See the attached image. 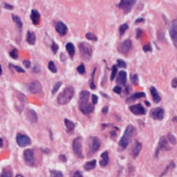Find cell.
<instances>
[{
	"instance_id": "1",
	"label": "cell",
	"mask_w": 177,
	"mask_h": 177,
	"mask_svg": "<svg viewBox=\"0 0 177 177\" xmlns=\"http://www.w3.org/2000/svg\"><path fill=\"white\" fill-rule=\"evenodd\" d=\"M135 133H136V128L134 127L133 125H128L124 132V135L122 136V138L120 139V141H119V146H120L121 149H125V148L127 147L131 139L133 138Z\"/></svg>"
},
{
	"instance_id": "2",
	"label": "cell",
	"mask_w": 177,
	"mask_h": 177,
	"mask_svg": "<svg viewBox=\"0 0 177 177\" xmlns=\"http://www.w3.org/2000/svg\"><path fill=\"white\" fill-rule=\"evenodd\" d=\"M73 96H74V88L72 86H67L58 95L57 102H58L59 105H65L73 99Z\"/></svg>"
},
{
	"instance_id": "3",
	"label": "cell",
	"mask_w": 177,
	"mask_h": 177,
	"mask_svg": "<svg viewBox=\"0 0 177 177\" xmlns=\"http://www.w3.org/2000/svg\"><path fill=\"white\" fill-rule=\"evenodd\" d=\"M79 49L81 56L83 57L85 60H88L92 55V48L90 45H88L87 42H80L79 44Z\"/></svg>"
},
{
	"instance_id": "4",
	"label": "cell",
	"mask_w": 177,
	"mask_h": 177,
	"mask_svg": "<svg viewBox=\"0 0 177 177\" xmlns=\"http://www.w3.org/2000/svg\"><path fill=\"white\" fill-rule=\"evenodd\" d=\"M73 150L78 158H83V155H82V139L80 137L76 138L73 141Z\"/></svg>"
},
{
	"instance_id": "5",
	"label": "cell",
	"mask_w": 177,
	"mask_h": 177,
	"mask_svg": "<svg viewBox=\"0 0 177 177\" xmlns=\"http://www.w3.org/2000/svg\"><path fill=\"white\" fill-rule=\"evenodd\" d=\"M169 32H170V36H171V38H172L174 46L177 48V19L174 20V21L170 24Z\"/></svg>"
},
{
	"instance_id": "6",
	"label": "cell",
	"mask_w": 177,
	"mask_h": 177,
	"mask_svg": "<svg viewBox=\"0 0 177 177\" xmlns=\"http://www.w3.org/2000/svg\"><path fill=\"white\" fill-rule=\"evenodd\" d=\"M16 140H17L18 145L21 147L28 146V145H30V143H31V140H30L29 137L26 136V135H23V134H18Z\"/></svg>"
},
{
	"instance_id": "7",
	"label": "cell",
	"mask_w": 177,
	"mask_h": 177,
	"mask_svg": "<svg viewBox=\"0 0 177 177\" xmlns=\"http://www.w3.org/2000/svg\"><path fill=\"white\" fill-rule=\"evenodd\" d=\"M131 49H132V41L131 39H127L123 42H121L119 45V52H120L122 55L127 56L128 53H130Z\"/></svg>"
},
{
	"instance_id": "8",
	"label": "cell",
	"mask_w": 177,
	"mask_h": 177,
	"mask_svg": "<svg viewBox=\"0 0 177 177\" xmlns=\"http://www.w3.org/2000/svg\"><path fill=\"white\" fill-rule=\"evenodd\" d=\"M24 159L28 166H34V152L32 149H26L24 151Z\"/></svg>"
},
{
	"instance_id": "9",
	"label": "cell",
	"mask_w": 177,
	"mask_h": 177,
	"mask_svg": "<svg viewBox=\"0 0 177 177\" xmlns=\"http://www.w3.org/2000/svg\"><path fill=\"white\" fill-rule=\"evenodd\" d=\"M159 150H170V147H169V145H168V140L166 137H162V138L159 139V146L156 148V152H155L156 156L159 155Z\"/></svg>"
},
{
	"instance_id": "10",
	"label": "cell",
	"mask_w": 177,
	"mask_h": 177,
	"mask_svg": "<svg viewBox=\"0 0 177 177\" xmlns=\"http://www.w3.org/2000/svg\"><path fill=\"white\" fill-rule=\"evenodd\" d=\"M135 0H122L120 1V3L118 4V6L121 8V10H124V13L127 14L131 10V8L134 4H135Z\"/></svg>"
},
{
	"instance_id": "11",
	"label": "cell",
	"mask_w": 177,
	"mask_h": 177,
	"mask_svg": "<svg viewBox=\"0 0 177 177\" xmlns=\"http://www.w3.org/2000/svg\"><path fill=\"white\" fill-rule=\"evenodd\" d=\"M150 115L153 119H156V120H162L165 116V112L164 109L162 108H155L153 110H151Z\"/></svg>"
},
{
	"instance_id": "12",
	"label": "cell",
	"mask_w": 177,
	"mask_h": 177,
	"mask_svg": "<svg viewBox=\"0 0 177 177\" xmlns=\"http://www.w3.org/2000/svg\"><path fill=\"white\" fill-rule=\"evenodd\" d=\"M28 90L31 93H39L42 91V85L38 81H32L28 84Z\"/></svg>"
},
{
	"instance_id": "13",
	"label": "cell",
	"mask_w": 177,
	"mask_h": 177,
	"mask_svg": "<svg viewBox=\"0 0 177 177\" xmlns=\"http://www.w3.org/2000/svg\"><path fill=\"white\" fill-rule=\"evenodd\" d=\"M130 111L132 113L136 114V115H144V114H146V110H145V108H143V106L141 104L131 106Z\"/></svg>"
},
{
	"instance_id": "14",
	"label": "cell",
	"mask_w": 177,
	"mask_h": 177,
	"mask_svg": "<svg viewBox=\"0 0 177 177\" xmlns=\"http://www.w3.org/2000/svg\"><path fill=\"white\" fill-rule=\"evenodd\" d=\"M90 141H91V153H94L101 147V142H99V139L98 137H91Z\"/></svg>"
},
{
	"instance_id": "15",
	"label": "cell",
	"mask_w": 177,
	"mask_h": 177,
	"mask_svg": "<svg viewBox=\"0 0 177 177\" xmlns=\"http://www.w3.org/2000/svg\"><path fill=\"white\" fill-rule=\"evenodd\" d=\"M89 96H90V93L88 92L86 90H83L81 93H80V106H84V105H87L88 104V99H89Z\"/></svg>"
},
{
	"instance_id": "16",
	"label": "cell",
	"mask_w": 177,
	"mask_h": 177,
	"mask_svg": "<svg viewBox=\"0 0 177 177\" xmlns=\"http://www.w3.org/2000/svg\"><path fill=\"white\" fill-rule=\"evenodd\" d=\"M55 28H56L57 32L60 34V35H64V34H66L67 28H66V25H65L64 23L57 22L56 24H55Z\"/></svg>"
},
{
	"instance_id": "17",
	"label": "cell",
	"mask_w": 177,
	"mask_h": 177,
	"mask_svg": "<svg viewBox=\"0 0 177 177\" xmlns=\"http://www.w3.org/2000/svg\"><path fill=\"white\" fill-rule=\"evenodd\" d=\"M31 21L34 25H38L39 21H41V15L36 10H32L31 11Z\"/></svg>"
},
{
	"instance_id": "18",
	"label": "cell",
	"mask_w": 177,
	"mask_h": 177,
	"mask_svg": "<svg viewBox=\"0 0 177 177\" xmlns=\"http://www.w3.org/2000/svg\"><path fill=\"white\" fill-rule=\"evenodd\" d=\"M116 82L118 83L119 85H124L127 84V73L125 72H120L117 76V79H116Z\"/></svg>"
},
{
	"instance_id": "19",
	"label": "cell",
	"mask_w": 177,
	"mask_h": 177,
	"mask_svg": "<svg viewBox=\"0 0 177 177\" xmlns=\"http://www.w3.org/2000/svg\"><path fill=\"white\" fill-rule=\"evenodd\" d=\"M142 149V144L140 143L139 141H136L135 142V145L133 147V150H132V155H133V158H137L139 155L140 151Z\"/></svg>"
},
{
	"instance_id": "20",
	"label": "cell",
	"mask_w": 177,
	"mask_h": 177,
	"mask_svg": "<svg viewBox=\"0 0 177 177\" xmlns=\"http://www.w3.org/2000/svg\"><path fill=\"white\" fill-rule=\"evenodd\" d=\"M101 158L102 159L99 161V165H101L102 167H106L108 165V162H109V153H108V151H104V152L102 153Z\"/></svg>"
},
{
	"instance_id": "21",
	"label": "cell",
	"mask_w": 177,
	"mask_h": 177,
	"mask_svg": "<svg viewBox=\"0 0 177 177\" xmlns=\"http://www.w3.org/2000/svg\"><path fill=\"white\" fill-rule=\"evenodd\" d=\"M80 111L83 114H90L93 111V106L91 104H87L84 106H80Z\"/></svg>"
},
{
	"instance_id": "22",
	"label": "cell",
	"mask_w": 177,
	"mask_h": 177,
	"mask_svg": "<svg viewBox=\"0 0 177 177\" xmlns=\"http://www.w3.org/2000/svg\"><path fill=\"white\" fill-rule=\"evenodd\" d=\"M140 98H145V93L144 92H136V93H134L133 95L128 96L127 99V103L134 102V101H136V99H138Z\"/></svg>"
},
{
	"instance_id": "23",
	"label": "cell",
	"mask_w": 177,
	"mask_h": 177,
	"mask_svg": "<svg viewBox=\"0 0 177 177\" xmlns=\"http://www.w3.org/2000/svg\"><path fill=\"white\" fill-rule=\"evenodd\" d=\"M27 118L29 119L31 122H36V121H38V115H36V113L31 109L27 110Z\"/></svg>"
},
{
	"instance_id": "24",
	"label": "cell",
	"mask_w": 177,
	"mask_h": 177,
	"mask_svg": "<svg viewBox=\"0 0 177 177\" xmlns=\"http://www.w3.org/2000/svg\"><path fill=\"white\" fill-rule=\"evenodd\" d=\"M150 93H151V95H152L153 102L155 103L161 102V96H159V94L158 93V90H156L155 87H150Z\"/></svg>"
},
{
	"instance_id": "25",
	"label": "cell",
	"mask_w": 177,
	"mask_h": 177,
	"mask_svg": "<svg viewBox=\"0 0 177 177\" xmlns=\"http://www.w3.org/2000/svg\"><path fill=\"white\" fill-rule=\"evenodd\" d=\"M35 34H34L33 32H31V31H28L27 32V42H28V44H30V45H34L35 44Z\"/></svg>"
},
{
	"instance_id": "26",
	"label": "cell",
	"mask_w": 177,
	"mask_h": 177,
	"mask_svg": "<svg viewBox=\"0 0 177 177\" xmlns=\"http://www.w3.org/2000/svg\"><path fill=\"white\" fill-rule=\"evenodd\" d=\"M95 166H96V161H95V159H92V161H90V162H88V163L85 164L84 169L86 171H90V170L94 169Z\"/></svg>"
},
{
	"instance_id": "27",
	"label": "cell",
	"mask_w": 177,
	"mask_h": 177,
	"mask_svg": "<svg viewBox=\"0 0 177 177\" xmlns=\"http://www.w3.org/2000/svg\"><path fill=\"white\" fill-rule=\"evenodd\" d=\"M65 48H66V51L67 53L70 54V56L74 57V55H75V47H74V45L68 42V44H66V46H65Z\"/></svg>"
},
{
	"instance_id": "28",
	"label": "cell",
	"mask_w": 177,
	"mask_h": 177,
	"mask_svg": "<svg viewBox=\"0 0 177 177\" xmlns=\"http://www.w3.org/2000/svg\"><path fill=\"white\" fill-rule=\"evenodd\" d=\"M0 177H13V171H11L10 168H4L2 170V173Z\"/></svg>"
},
{
	"instance_id": "29",
	"label": "cell",
	"mask_w": 177,
	"mask_h": 177,
	"mask_svg": "<svg viewBox=\"0 0 177 177\" xmlns=\"http://www.w3.org/2000/svg\"><path fill=\"white\" fill-rule=\"evenodd\" d=\"M64 123H65V127H66L68 132H72L74 128H75V123L70 120H68V119H64Z\"/></svg>"
},
{
	"instance_id": "30",
	"label": "cell",
	"mask_w": 177,
	"mask_h": 177,
	"mask_svg": "<svg viewBox=\"0 0 177 177\" xmlns=\"http://www.w3.org/2000/svg\"><path fill=\"white\" fill-rule=\"evenodd\" d=\"M51 177H63V174L60 171H57V170H51Z\"/></svg>"
},
{
	"instance_id": "31",
	"label": "cell",
	"mask_w": 177,
	"mask_h": 177,
	"mask_svg": "<svg viewBox=\"0 0 177 177\" xmlns=\"http://www.w3.org/2000/svg\"><path fill=\"white\" fill-rule=\"evenodd\" d=\"M117 67H118V65H113L112 66V74H111V77H110L111 81H113V80L115 79L116 74H117Z\"/></svg>"
},
{
	"instance_id": "32",
	"label": "cell",
	"mask_w": 177,
	"mask_h": 177,
	"mask_svg": "<svg viewBox=\"0 0 177 177\" xmlns=\"http://www.w3.org/2000/svg\"><path fill=\"white\" fill-rule=\"evenodd\" d=\"M127 28H128V25L127 24H122L120 28H119V34H120V36H122L124 34L125 31L127 30Z\"/></svg>"
},
{
	"instance_id": "33",
	"label": "cell",
	"mask_w": 177,
	"mask_h": 177,
	"mask_svg": "<svg viewBox=\"0 0 177 177\" xmlns=\"http://www.w3.org/2000/svg\"><path fill=\"white\" fill-rule=\"evenodd\" d=\"M13 17V20H14V22L17 23V25L19 26V28H22V21L20 20V18L18 16H16V15H13L11 16Z\"/></svg>"
},
{
	"instance_id": "34",
	"label": "cell",
	"mask_w": 177,
	"mask_h": 177,
	"mask_svg": "<svg viewBox=\"0 0 177 177\" xmlns=\"http://www.w3.org/2000/svg\"><path fill=\"white\" fill-rule=\"evenodd\" d=\"M94 74H95V70H93V73H92V75H91V79H90V82H89L91 89H95V84H94Z\"/></svg>"
},
{
	"instance_id": "35",
	"label": "cell",
	"mask_w": 177,
	"mask_h": 177,
	"mask_svg": "<svg viewBox=\"0 0 177 177\" xmlns=\"http://www.w3.org/2000/svg\"><path fill=\"white\" fill-rule=\"evenodd\" d=\"M86 38L89 39V41H93V42L98 41V38H96V36L94 35L93 33H91V32H88V33L86 34Z\"/></svg>"
},
{
	"instance_id": "36",
	"label": "cell",
	"mask_w": 177,
	"mask_h": 177,
	"mask_svg": "<svg viewBox=\"0 0 177 177\" xmlns=\"http://www.w3.org/2000/svg\"><path fill=\"white\" fill-rule=\"evenodd\" d=\"M48 67H49V70H51L52 73H56L57 72V68L55 66V63H54L53 61H50L49 64H48Z\"/></svg>"
},
{
	"instance_id": "37",
	"label": "cell",
	"mask_w": 177,
	"mask_h": 177,
	"mask_svg": "<svg viewBox=\"0 0 177 177\" xmlns=\"http://www.w3.org/2000/svg\"><path fill=\"white\" fill-rule=\"evenodd\" d=\"M10 55L11 56V58H14V59H18V56H19V54H18V50L17 49H13L10 52Z\"/></svg>"
},
{
	"instance_id": "38",
	"label": "cell",
	"mask_w": 177,
	"mask_h": 177,
	"mask_svg": "<svg viewBox=\"0 0 177 177\" xmlns=\"http://www.w3.org/2000/svg\"><path fill=\"white\" fill-rule=\"evenodd\" d=\"M61 85H62L61 82H57V83L55 84V86L53 87V89H52V93H53V94H55V93L57 92V91H58L59 88H60Z\"/></svg>"
},
{
	"instance_id": "39",
	"label": "cell",
	"mask_w": 177,
	"mask_h": 177,
	"mask_svg": "<svg viewBox=\"0 0 177 177\" xmlns=\"http://www.w3.org/2000/svg\"><path fill=\"white\" fill-rule=\"evenodd\" d=\"M10 66L11 67V68H14L15 70H17L18 73H24L25 70H23L22 67H20V66H17V65H14V64H10Z\"/></svg>"
},
{
	"instance_id": "40",
	"label": "cell",
	"mask_w": 177,
	"mask_h": 177,
	"mask_svg": "<svg viewBox=\"0 0 177 177\" xmlns=\"http://www.w3.org/2000/svg\"><path fill=\"white\" fill-rule=\"evenodd\" d=\"M131 79H132V82L135 85H138L139 83V80H138V75L137 74H134V75H132V77H131Z\"/></svg>"
},
{
	"instance_id": "41",
	"label": "cell",
	"mask_w": 177,
	"mask_h": 177,
	"mask_svg": "<svg viewBox=\"0 0 177 177\" xmlns=\"http://www.w3.org/2000/svg\"><path fill=\"white\" fill-rule=\"evenodd\" d=\"M167 138H168V140H169V142H171V143H172L173 145L176 144V139H175V137L172 135V134H169Z\"/></svg>"
},
{
	"instance_id": "42",
	"label": "cell",
	"mask_w": 177,
	"mask_h": 177,
	"mask_svg": "<svg viewBox=\"0 0 177 177\" xmlns=\"http://www.w3.org/2000/svg\"><path fill=\"white\" fill-rule=\"evenodd\" d=\"M174 166H175V164H174V163H173V162H171V163H170V164H169V165H168V167L166 168V170H165V171H164V172H163V173L161 174V175H162V176H163V175H165V174H166V173L168 172V170H169V169H170V168H174Z\"/></svg>"
},
{
	"instance_id": "43",
	"label": "cell",
	"mask_w": 177,
	"mask_h": 177,
	"mask_svg": "<svg viewBox=\"0 0 177 177\" xmlns=\"http://www.w3.org/2000/svg\"><path fill=\"white\" fill-rule=\"evenodd\" d=\"M78 72L80 74H84L85 73V66L83 64H80L79 66H78Z\"/></svg>"
},
{
	"instance_id": "44",
	"label": "cell",
	"mask_w": 177,
	"mask_h": 177,
	"mask_svg": "<svg viewBox=\"0 0 177 177\" xmlns=\"http://www.w3.org/2000/svg\"><path fill=\"white\" fill-rule=\"evenodd\" d=\"M113 91H114L115 93H117V94H120L122 90H121V88L119 87V86H115V87L113 88Z\"/></svg>"
},
{
	"instance_id": "45",
	"label": "cell",
	"mask_w": 177,
	"mask_h": 177,
	"mask_svg": "<svg viewBox=\"0 0 177 177\" xmlns=\"http://www.w3.org/2000/svg\"><path fill=\"white\" fill-rule=\"evenodd\" d=\"M117 63H118V66L119 67H123V68L127 67V64H125V62L122 61V60H118V61H117Z\"/></svg>"
},
{
	"instance_id": "46",
	"label": "cell",
	"mask_w": 177,
	"mask_h": 177,
	"mask_svg": "<svg viewBox=\"0 0 177 177\" xmlns=\"http://www.w3.org/2000/svg\"><path fill=\"white\" fill-rule=\"evenodd\" d=\"M143 50H144V52H149V51H151V47H150V45H149V44L145 45L144 47H143Z\"/></svg>"
},
{
	"instance_id": "47",
	"label": "cell",
	"mask_w": 177,
	"mask_h": 177,
	"mask_svg": "<svg viewBox=\"0 0 177 177\" xmlns=\"http://www.w3.org/2000/svg\"><path fill=\"white\" fill-rule=\"evenodd\" d=\"M57 50H58V46H57L55 42H53V44H52V51H53V53H57Z\"/></svg>"
},
{
	"instance_id": "48",
	"label": "cell",
	"mask_w": 177,
	"mask_h": 177,
	"mask_svg": "<svg viewBox=\"0 0 177 177\" xmlns=\"http://www.w3.org/2000/svg\"><path fill=\"white\" fill-rule=\"evenodd\" d=\"M91 99H92V103L93 104H96V103H98V96L96 95H94V94H92V95H91Z\"/></svg>"
},
{
	"instance_id": "49",
	"label": "cell",
	"mask_w": 177,
	"mask_h": 177,
	"mask_svg": "<svg viewBox=\"0 0 177 177\" xmlns=\"http://www.w3.org/2000/svg\"><path fill=\"white\" fill-rule=\"evenodd\" d=\"M73 177H83V176H82V174H81V172H80V171H76V172L74 173Z\"/></svg>"
},
{
	"instance_id": "50",
	"label": "cell",
	"mask_w": 177,
	"mask_h": 177,
	"mask_svg": "<svg viewBox=\"0 0 177 177\" xmlns=\"http://www.w3.org/2000/svg\"><path fill=\"white\" fill-rule=\"evenodd\" d=\"M3 5H4V7L6 8V10H13V8H14L13 5H10V4H8V3H4Z\"/></svg>"
},
{
	"instance_id": "51",
	"label": "cell",
	"mask_w": 177,
	"mask_h": 177,
	"mask_svg": "<svg viewBox=\"0 0 177 177\" xmlns=\"http://www.w3.org/2000/svg\"><path fill=\"white\" fill-rule=\"evenodd\" d=\"M23 64L25 65V67H30V61H28V60H24L23 61Z\"/></svg>"
},
{
	"instance_id": "52",
	"label": "cell",
	"mask_w": 177,
	"mask_h": 177,
	"mask_svg": "<svg viewBox=\"0 0 177 177\" xmlns=\"http://www.w3.org/2000/svg\"><path fill=\"white\" fill-rule=\"evenodd\" d=\"M172 87H177V79H173V81H172Z\"/></svg>"
},
{
	"instance_id": "53",
	"label": "cell",
	"mask_w": 177,
	"mask_h": 177,
	"mask_svg": "<svg viewBox=\"0 0 177 177\" xmlns=\"http://www.w3.org/2000/svg\"><path fill=\"white\" fill-rule=\"evenodd\" d=\"M141 34H142V30H141V29H138V30H137V38H140Z\"/></svg>"
},
{
	"instance_id": "54",
	"label": "cell",
	"mask_w": 177,
	"mask_h": 177,
	"mask_svg": "<svg viewBox=\"0 0 177 177\" xmlns=\"http://www.w3.org/2000/svg\"><path fill=\"white\" fill-rule=\"evenodd\" d=\"M130 89H131V87H130V86H127V89H125V94H128V93H130Z\"/></svg>"
},
{
	"instance_id": "55",
	"label": "cell",
	"mask_w": 177,
	"mask_h": 177,
	"mask_svg": "<svg viewBox=\"0 0 177 177\" xmlns=\"http://www.w3.org/2000/svg\"><path fill=\"white\" fill-rule=\"evenodd\" d=\"M108 112V107H104V109H103V113H107Z\"/></svg>"
},
{
	"instance_id": "56",
	"label": "cell",
	"mask_w": 177,
	"mask_h": 177,
	"mask_svg": "<svg viewBox=\"0 0 177 177\" xmlns=\"http://www.w3.org/2000/svg\"><path fill=\"white\" fill-rule=\"evenodd\" d=\"M60 159H61L62 162H65V161H66V159H65V156H64V155H60Z\"/></svg>"
},
{
	"instance_id": "57",
	"label": "cell",
	"mask_w": 177,
	"mask_h": 177,
	"mask_svg": "<svg viewBox=\"0 0 177 177\" xmlns=\"http://www.w3.org/2000/svg\"><path fill=\"white\" fill-rule=\"evenodd\" d=\"M2 146H3V140L0 138V147H2Z\"/></svg>"
},
{
	"instance_id": "58",
	"label": "cell",
	"mask_w": 177,
	"mask_h": 177,
	"mask_svg": "<svg viewBox=\"0 0 177 177\" xmlns=\"http://www.w3.org/2000/svg\"><path fill=\"white\" fill-rule=\"evenodd\" d=\"M140 22H143V19H138L136 21V23H140Z\"/></svg>"
},
{
	"instance_id": "59",
	"label": "cell",
	"mask_w": 177,
	"mask_h": 177,
	"mask_svg": "<svg viewBox=\"0 0 177 177\" xmlns=\"http://www.w3.org/2000/svg\"><path fill=\"white\" fill-rule=\"evenodd\" d=\"M2 74V68H1V65H0V75Z\"/></svg>"
},
{
	"instance_id": "60",
	"label": "cell",
	"mask_w": 177,
	"mask_h": 177,
	"mask_svg": "<svg viewBox=\"0 0 177 177\" xmlns=\"http://www.w3.org/2000/svg\"><path fill=\"white\" fill-rule=\"evenodd\" d=\"M16 177H23V176H22V175H20V174H19V175H17Z\"/></svg>"
}]
</instances>
